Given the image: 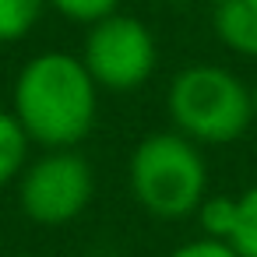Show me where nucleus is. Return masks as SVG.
I'll return each instance as SVG.
<instances>
[{"instance_id": "nucleus-8", "label": "nucleus", "mask_w": 257, "mask_h": 257, "mask_svg": "<svg viewBox=\"0 0 257 257\" xmlns=\"http://www.w3.org/2000/svg\"><path fill=\"white\" fill-rule=\"evenodd\" d=\"M46 0H0V43H22L46 15Z\"/></svg>"}, {"instance_id": "nucleus-13", "label": "nucleus", "mask_w": 257, "mask_h": 257, "mask_svg": "<svg viewBox=\"0 0 257 257\" xmlns=\"http://www.w3.org/2000/svg\"><path fill=\"white\" fill-rule=\"evenodd\" d=\"M250 99H253V120H257V81L250 85Z\"/></svg>"}, {"instance_id": "nucleus-3", "label": "nucleus", "mask_w": 257, "mask_h": 257, "mask_svg": "<svg viewBox=\"0 0 257 257\" xmlns=\"http://www.w3.org/2000/svg\"><path fill=\"white\" fill-rule=\"evenodd\" d=\"M166 113L176 134L194 145H232L253 123L250 85L222 64H190L166 88Z\"/></svg>"}, {"instance_id": "nucleus-1", "label": "nucleus", "mask_w": 257, "mask_h": 257, "mask_svg": "<svg viewBox=\"0 0 257 257\" xmlns=\"http://www.w3.org/2000/svg\"><path fill=\"white\" fill-rule=\"evenodd\" d=\"M11 113L43 152L78 148L99 120V85L78 53H36L15 74Z\"/></svg>"}, {"instance_id": "nucleus-7", "label": "nucleus", "mask_w": 257, "mask_h": 257, "mask_svg": "<svg viewBox=\"0 0 257 257\" xmlns=\"http://www.w3.org/2000/svg\"><path fill=\"white\" fill-rule=\"evenodd\" d=\"M29 145L32 141L15 120V113L0 109V187H8L11 180L22 176V169L29 166Z\"/></svg>"}, {"instance_id": "nucleus-6", "label": "nucleus", "mask_w": 257, "mask_h": 257, "mask_svg": "<svg viewBox=\"0 0 257 257\" xmlns=\"http://www.w3.org/2000/svg\"><path fill=\"white\" fill-rule=\"evenodd\" d=\"M211 32L236 57L257 60V0H211Z\"/></svg>"}, {"instance_id": "nucleus-5", "label": "nucleus", "mask_w": 257, "mask_h": 257, "mask_svg": "<svg viewBox=\"0 0 257 257\" xmlns=\"http://www.w3.org/2000/svg\"><path fill=\"white\" fill-rule=\"evenodd\" d=\"M81 64L88 67L99 92H138L148 85V78L159 67V43L152 29L134 15H109L85 32Z\"/></svg>"}, {"instance_id": "nucleus-4", "label": "nucleus", "mask_w": 257, "mask_h": 257, "mask_svg": "<svg viewBox=\"0 0 257 257\" xmlns=\"http://www.w3.org/2000/svg\"><path fill=\"white\" fill-rule=\"evenodd\" d=\"M95 197V169L78 148H50L18 176V208L29 222L71 225Z\"/></svg>"}, {"instance_id": "nucleus-10", "label": "nucleus", "mask_w": 257, "mask_h": 257, "mask_svg": "<svg viewBox=\"0 0 257 257\" xmlns=\"http://www.w3.org/2000/svg\"><path fill=\"white\" fill-rule=\"evenodd\" d=\"M229 243L236 246L239 257H257V183H250L239 194V215Z\"/></svg>"}, {"instance_id": "nucleus-9", "label": "nucleus", "mask_w": 257, "mask_h": 257, "mask_svg": "<svg viewBox=\"0 0 257 257\" xmlns=\"http://www.w3.org/2000/svg\"><path fill=\"white\" fill-rule=\"evenodd\" d=\"M236 215H239V197H229V194H208L197 208V225H201V236H211V239H232V229H236Z\"/></svg>"}, {"instance_id": "nucleus-12", "label": "nucleus", "mask_w": 257, "mask_h": 257, "mask_svg": "<svg viewBox=\"0 0 257 257\" xmlns=\"http://www.w3.org/2000/svg\"><path fill=\"white\" fill-rule=\"evenodd\" d=\"M169 257H239L232 243L225 239H211V236H197V239H187L180 243Z\"/></svg>"}, {"instance_id": "nucleus-11", "label": "nucleus", "mask_w": 257, "mask_h": 257, "mask_svg": "<svg viewBox=\"0 0 257 257\" xmlns=\"http://www.w3.org/2000/svg\"><path fill=\"white\" fill-rule=\"evenodd\" d=\"M46 4L74 25H95L120 11V0H46Z\"/></svg>"}, {"instance_id": "nucleus-2", "label": "nucleus", "mask_w": 257, "mask_h": 257, "mask_svg": "<svg viewBox=\"0 0 257 257\" xmlns=\"http://www.w3.org/2000/svg\"><path fill=\"white\" fill-rule=\"evenodd\" d=\"M127 183L141 211L162 222L197 215L208 197V162L201 145L169 131L145 134L127 159Z\"/></svg>"}]
</instances>
